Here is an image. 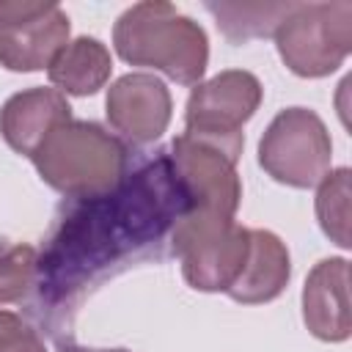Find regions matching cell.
Wrapping results in <instances>:
<instances>
[{"label": "cell", "instance_id": "8992f818", "mask_svg": "<svg viewBox=\"0 0 352 352\" xmlns=\"http://www.w3.org/2000/svg\"><path fill=\"white\" fill-rule=\"evenodd\" d=\"M333 140L324 121L308 107L280 110L258 140V165L278 184L308 190L324 179Z\"/></svg>", "mask_w": 352, "mask_h": 352}, {"label": "cell", "instance_id": "4fadbf2b", "mask_svg": "<svg viewBox=\"0 0 352 352\" xmlns=\"http://www.w3.org/2000/svg\"><path fill=\"white\" fill-rule=\"evenodd\" d=\"M289 278L292 256L286 242L267 228H250V253L245 270L226 294L242 305H264L280 297Z\"/></svg>", "mask_w": 352, "mask_h": 352}, {"label": "cell", "instance_id": "e0dca14e", "mask_svg": "<svg viewBox=\"0 0 352 352\" xmlns=\"http://www.w3.org/2000/svg\"><path fill=\"white\" fill-rule=\"evenodd\" d=\"M38 283V253L33 245H8L0 250V305L25 302Z\"/></svg>", "mask_w": 352, "mask_h": 352}, {"label": "cell", "instance_id": "7a4b0ae2", "mask_svg": "<svg viewBox=\"0 0 352 352\" xmlns=\"http://www.w3.org/2000/svg\"><path fill=\"white\" fill-rule=\"evenodd\" d=\"M113 47L129 66L162 72L179 85H198L209 66V36L165 0L129 6L113 25Z\"/></svg>", "mask_w": 352, "mask_h": 352}, {"label": "cell", "instance_id": "8fae6325", "mask_svg": "<svg viewBox=\"0 0 352 352\" xmlns=\"http://www.w3.org/2000/svg\"><path fill=\"white\" fill-rule=\"evenodd\" d=\"M302 322L308 333L327 344H341L352 336L349 316V261L330 256L314 264L302 286Z\"/></svg>", "mask_w": 352, "mask_h": 352}, {"label": "cell", "instance_id": "30bf717a", "mask_svg": "<svg viewBox=\"0 0 352 352\" xmlns=\"http://www.w3.org/2000/svg\"><path fill=\"white\" fill-rule=\"evenodd\" d=\"M104 116L118 138L132 146H148L168 132L173 96L157 74L129 72L107 88Z\"/></svg>", "mask_w": 352, "mask_h": 352}, {"label": "cell", "instance_id": "52a82bcc", "mask_svg": "<svg viewBox=\"0 0 352 352\" xmlns=\"http://www.w3.org/2000/svg\"><path fill=\"white\" fill-rule=\"evenodd\" d=\"M261 99L264 88L256 74L245 69H226L209 80H201L190 91L184 107V132L242 151V126L256 116Z\"/></svg>", "mask_w": 352, "mask_h": 352}, {"label": "cell", "instance_id": "ba28073f", "mask_svg": "<svg viewBox=\"0 0 352 352\" xmlns=\"http://www.w3.org/2000/svg\"><path fill=\"white\" fill-rule=\"evenodd\" d=\"M242 151L182 132L168 148L173 173L187 195V209H212L236 214L242 204V182L236 173Z\"/></svg>", "mask_w": 352, "mask_h": 352}, {"label": "cell", "instance_id": "2e32d148", "mask_svg": "<svg viewBox=\"0 0 352 352\" xmlns=\"http://www.w3.org/2000/svg\"><path fill=\"white\" fill-rule=\"evenodd\" d=\"M349 176H352L349 168L327 170L314 198L319 228L330 242H336L344 250L352 245L349 242Z\"/></svg>", "mask_w": 352, "mask_h": 352}, {"label": "cell", "instance_id": "9a60e30c", "mask_svg": "<svg viewBox=\"0 0 352 352\" xmlns=\"http://www.w3.org/2000/svg\"><path fill=\"white\" fill-rule=\"evenodd\" d=\"M294 0L286 3H206V11L217 19L220 33L234 41H250L272 36Z\"/></svg>", "mask_w": 352, "mask_h": 352}, {"label": "cell", "instance_id": "9c48e42d", "mask_svg": "<svg viewBox=\"0 0 352 352\" xmlns=\"http://www.w3.org/2000/svg\"><path fill=\"white\" fill-rule=\"evenodd\" d=\"M72 22L58 3L0 0V66L41 72L69 44Z\"/></svg>", "mask_w": 352, "mask_h": 352}, {"label": "cell", "instance_id": "5bb4252c", "mask_svg": "<svg viewBox=\"0 0 352 352\" xmlns=\"http://www.w3.org/2000/svg\"><path fill=\"white\" fill-rule=\"evenodd\" d=\"M113 74L110 50L94 36L72 38L47 66V77L63 96H94Z\"/></svg>", "mask_w": 352, "mask_h": 352}, {"label": "cell", "instance_id": "ac0fdd59", "mask_svg": "<svg viewBox=\"0 0 352 352\" xmlns=\"http://www.w3.org/2000/svg\"><path fill=\"white\" fill-rule=\"evenodd\" d=\"M0 352H47L38 330L25 319L0 336Z\"/></svg>", "mask_w": 352, "mask_h": 352}, {"label": "cell", "instance_id": "7c38bea8", "mask_svg": "<svg viewBox=\"0 0 352 352\" xmlns=\"http://www.w3.org/2000/svg\"><path fill=\"white\" fill-rule=\"evenodd\" d=\"M63 121H72L69 99L60 91L44 85L25 88L8 96L0 107V135L8 148L22 157H33L41 140Z\"/></svg>", "mask_w": 352, "mask_h": 352}, {"label": "cell", "instance_id": "5b68a950", "mask_svg": "<svg viewBox=\"0 0 352 352\" xmlns=\"http://www.w3.org/2000/svg\"><path fill=\"white\" fill-rule=\"evenodd\" d=\"M272 36L292 74L305 80L327 77L352 50V3H292Z\"/></svg>", "mask_w": 352, "mask_h": 352}, {"label": "cell", "instance_id": "ffe728a7", "mask_svg": "<svg viewBox=\"0 0 352 352\" xmlns=\"http://www.w3.org/2000/svg\"><path fill=\"white\" fill-rule=\"evenodd\" d=\"M60 352H132V349H124V346H116V349H99V346H77V344H60Z\"/></svg>", "mask_w": 352, "mask_h": 352}, {"label": "cell", "instance_id": "6da1fadb", "mask_svg": "<svg viewBox=\"0 0 352 352\" xmlns=\"http://www.w3.org/2000/svg\"><path fill=\"white\" fill-rule=\"evenodd\" d=\"M187 206L168 151H157L151 162L124 173L116 190L85 198L60 220V231L38 258V283L47 280V289L66 292V297L82 292L113 267L148 256Z\"/></svg>", "mask_w": 352, "mask_h": 352}, {"label": "cell", "instance_id": "3957f363", "mask_svg": "<svg viewBox=\"0 0 352 352\" xmlns=\"http://www.w3.org/2000/svg\"><path fill=\"white\" fill-rule=\"evenodd\" d=\"M38 179L55 192L85 201L118 187L126 173V146L96 121H63L30 157Z\"/></svg>", "mask_w": 352, "mask_h": 352}, {"label": "cell", "instance_id": "d6986e66", "mask_svg": "<svg viewBox=\"0 0 352 352\" xmlns=\"http://www.w3.org/2000/svg\"><path fill=\"white\" fill-rule=\"evenodd\" d=\"M19 322H22V316H19V314H14V311H6V308H0V336H3L6 330L16 327Z\"/></svg>", "mask_w": 352, "mask_h": 352}, {"label": "cell", "instance_id": "277c9868", "mask_svg": "<svg viewBox=\"0 0 352 352\" xmlns=\"http://www.w3.org/2000/svg\"><path fill=\"white\" fill-rule=\"evenodd\" d=\"M168 245L182 261V275L190 289L226 294L245 270L250 228L223 212L187 209L173 220Z\"/></svg>", "mask_w": 352, "mask_h": 352}]
</instances>
